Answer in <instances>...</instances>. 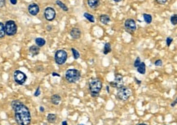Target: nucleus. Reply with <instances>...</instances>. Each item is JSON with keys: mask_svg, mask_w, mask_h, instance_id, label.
I'll return each mask as SVG.
<instances>
[{"mask_svg": "<svg viewBox=\"0 0 177 125\" xmlns=\"http://www.w3.org/2000/svg\"><path fill=\"white\" fill-rule=\"evenodd\" d=\"M14 111L15 120L18 125H30L31 123V114L30 109L24 103L20 102L17 106L12 108Z\"/></svg>", "mask_w": 177, "mask_h": 125, "instance_id": "f257e3e1", "label": "nucleus"}, {"mask_svg": "<svg viewBox=\"0 0 177 125\" xmlns=\"http://www.w3.org/2000/svg\"><path fill=\"white\" fill-rule=\"evenodd\" d=\"M102 87H103V83L100 78H93L89 82V90L92 97H96L99 95Z\"/></svg>", "mask_w": 177, "mask_h": 125, "instance_id": "f03ea898", "label": "nucleus"}, {"mask_svg": "<svg viewBox=\"0 0 177 125\" xmlns=\"http://www.w3.org/2000/svg\"><path fill=\"white\" fill-rule=\"evenodd\" d=\"M65 77L68 83H76L78 80L80 79V77H81V73L77 69L72 68V69H69V70H67V71H65Z\"/></svg>", "mask_w": 177, "mask_h": 125, "instance_id": "7ed1b4c3", "label": "nucleus"}, {"mask_svg": "<svg viewBox=\"0 0 177 125\" xmlns=\"http://www.w3.org/2000/svg\"><path fill=\"white\" fill-rule=\"evenodd\" d=\"M132 94V92L130 88L128 87H125L123 86L121 88L118 89V92H117V98L118 100L123 101H127L130 97Z\"/></svg>", "mask_w": 177, "mask_h": 125, "instance_id": "20e7f679", "label": "nucleus"}, {"mask_svg": "<svg viewBox=\"0 0 177 125\" xmlns=\"http://www.w3.org/2000/svg\"><path fill=\"white\" fill-rule=\"evenodd\" d=\"M4 28L7 36H14L17 33V25L14 20H7L4 24Z\"/></svg>", "mask_w": 177, "mask_h": 125, "instance_id": "39448f33", "label": "nucleus"}, {"mask_svg": "<svg viewBox=\"0 0 177 125\" xmlns=\"http://www.w3.org/2000/svg\"><path fill=\"white\" fill-rule=\"evenodd\" d=\"M68 59V54L65 50H58L55 54V61L58 65H63Z\"/></svg>", "mask_w": 177, "mask_h": 125, "instance_id": "423d86ee", "label": "nucleus"}, {"mask_svg": "<svg viewBox=\"0 0 177 125\" xmlns=\"http://www.w3.org/2000/svg\"><path fill=\"white\" fill-rule=\"evenodd\" d=\"M13 79H14V81L17 84L22 85L25 83V81L27 80V76L25 75V73H24L23 71L17 70L13 73Z\"/></svg>", "mask_w": 177, "mask_h": 125, "instance_id": "0eeeda50", "label": "nucleus"}, {"mask_svg": "<svg viewBox=\"0 0 177 125\" xmlns=\"http://www.w3.org/2000/svg\"><path fill=\"white\" fill-rule=\"evenodd\" d=\"M124 28H125L126 32L132 34L133 33L136 32V29H137L136 20H134L133 19H127V20H126L125 22H124Z\"/></svg>", "mask_w": 177, "mask_h": 125, "instance_id": "6e6552de", "label": "nucleus"}, {"mask_svg": "<svg viewBox=\"0 0 177 125\" xmlns=\"http://www.w3.org/2000/svg\"><path fill=\"white\" fill-rule=\"evenodd\" d=\"M123 77L122 74H119L117 73L115 74V77H114V80L110 82V85L115 88V89H119L121 87L123 86Z\"/></svg>", "mask_w": 177, "mask_h": 125, "instance_id": "1a4fd4ad", "label": "nucleus"}, {"mask_svg": "<svg viewBox=\"0 0 177 125\" xmlns=\"http://www.w3.org/2000/svg\"><path fill=\"white\" fill-rule=\"evenodd\" d=\"M56 13L53 7H48L44 10V17L48 21H52L56 18Z\"/></svg>", "mask_w": 177, "mask_h": 125, "instance_id": "9d476101", "label": "nucleus"}, {"mask_svg": "<svg viewBox=\"0 0 177 125\" xmlns=\"http://www.w3.org/2000/svg\"><path fill=\"white\" fill-rule=\"evenodd\" d=\"M39 6L37 3H31L28 7V12L31 16H37L39 12Z\"/></svg>", "mask_w": 177, "mask_h": 125, "instance_id": "9b49d317", "label": "nucleus"}, {"mask_svg": "<svg viewBox=\"0 0 177 125\" xmlns=\"http://www.w3.org/2000/svg\"><path fill=\"white\" fill-rule=\"evenodd\" d=\"M70 36L72 37L73 39L77 40V39H79V38L81 37L82 32H81L80 29H78V28H73V29L70 30Z\"/></svg>", "mask_w": 177, "mask_h": 125, "instance_id": "f8f14e48", "label": "nucleus"}, {"mask_svg": "<svg viewBox=\"0 0 177 125\" xmlns=\"http://www.w3.org/2000/svg\"><path fill=\"white\" fill-rule=\"evenodd\" d=\"M60 101H61V97L59 94H53L51 97V102L55 106H58Z\"/></svg>", "mask_w": 177, "mask_h": 125, "instance_id": "ddd939ff", "label": "nucleus"}, {"mask_svg": "<svg viewBox=\"0 0 177 125\" xmlns=\"http://www.w3.org/2000/svg\"><path fill=\"white\" fill-rule=\"evenodd\" d=\"M88 4L91 8L95 9L100 6V0H88Z\"/></svg>", "mask_w": 177, "mask_h": 125, "instance_id": "4468645a", "label": "nucleus"}, {"mask_svg": "<svg viewBox=\"0 0 177 125\" xmlns=\"http://www.w3.org/2000/svg\"><path fill=\"white\" fill-rule=\"evenodd\" d=\"M100 21L101 22V24L106 25V24H108L110 22V18H109V16L108 15L103 14V15H100Z\"/></svg>", "mask_w": 177, "mask_h": 125, "instance_id": "2eb2a0df", "label": "nucleus"}, {"mask_svg": "<svg viewBox=\"0 0 177 125\" xmlns=\"http://www.w3.org/2000/svg\"><path fill=\"white\" fill-rule=\"evenodd\" d=\"M30 53L33 55V56H36L38 55L39 52H40V48L38 46H31L30 47Z\"/></svg>", "mask_w": 177, "mask_h": 125, "instance_id": "dca6fc26", "label": "nucleus"}, {"mask_svg": "<svg viewBox=\"0 0 177 125\" xmlns=\"http://www.w3.org/2000/svg\"><path fill=\"white\" fill-rule=\"evenodd\" d=\"M35 43H36V46H38V47L40 48L45 46V44H46V41H45V39H44V38H42V37H37V38L35 39Z\"/></svg>", "mask_w": 177, "mask_h": 125, "instance_id": "f3484780", "label": "nucleus"}, {"mask_svg": "<svg viewBox=\"0 0 177 125\" xmlns=\"http://www.w3.org/2000/svg\"><path fill=\"white\" fill-rule=\"evenodd\" d=\"M137 71L141 74H145V71H146V66H145V63L144 62H141L140 63V65L138 66L137 67Z\"/></svg>", "mask_w": 177, "mask_h": 125, "instance_id": "a211bd4d", "label": "nucleus"}, {"mask_svg": "<svg viewBox=\"0 0 177 125\" xmlns=\"http://www.w3.org/2000/svg\"><path fill=\"white\" fill-rule=\"evenodd\" d=\"M112 47H111V44L109 42H106L104 46V50H103V53L104 54H108L111 52Z\"/></svg>", "mask_w": 177, "mask_h": 125, "instance_id": "6ab92c4d", "label": "nucleus"}, {"mask_svg": "<svg viewBox=\"0 0 177 125\" xmlns=\"http://www.w3.org/2000/svg\"><path fill=\"white\" fill-rule=\"evenodd\" d=\"M143 17H144L145 22L147 24H149L152 23V21H153V17H152V16H151L150 14L145 13V14H143Z\"/></svg>", "mask_w": 177, "mask_h": 125, "instance_id": "aec40b11", "label": "nucleus"}, {"mask_svg": "<svg viewBox=\"0 0 177 125\" xmlns=\"http://www.w3.org/2000/svg\"><path fill=\"white\" fill-rule=\"evenodd\" d=\"M47 121L49 122V123H52V124H53L55 123L56 121V119H57V116H56V114H48L47 115Z\"/></svg>", "mask_w": 177, "mask_h": 125, "instance_id": "412c9836", "label": "nucleus"}, {"mask_svg": "<svg viewBox=\"0 0 177 125\" xmlns=\"http://www.w3.org/2000/svg\"><path fill=\"white\" fill-rule=\"evenodd\" d=\"M56 4L58 7H60L64 12H68V11H69L68 7L66 6L63 2H61V1H60V0H56Z\"/></svg>", "mask_w": 177, "mask_h": 125, "instance_id": "4be33fe9", "label": "nucleus"}, {"mask_svg": "<svg viewBox=\"0 0 177 125\" xmlns=\"http://www.w3.org/2000/svg\"><path fill=\"white\" fill-rule=\"evenodd\" d=\"M83 16H84V17L88 20L89 22H91V23H94L95 22V17L93 15L90 14L88 12H85V13L83 14Z\"/></svg>", "mask_w": 177, "mask_h": 125, "instance_id": "5701e85b", "label": "nucleus"}, {"mask_svg": "<svg viewBox=\"0 0 177 125\" xmlns=\"http://www.w3.org/2000/svg\"><path fill=\"white\" fill-rule=\"evenodd\" d=\"M5 35H6V33H5L4 24L0 22V38H3Z\"/></svg>", "mask_w": 177, "mask_h": 125, "instance_id": "b1692460", "label": "nucleus"}, {"mask_svg": "<svg viewBox=\"0 0 177 125\" xmlns=\"http://www.w3.org/2000/svg\"><path fill=\"white\" fill-rule=\"evenodd\" d=\"M71 51H72V54H73V56H74V60H78L80 58V54H79V52L75 48H71Z\"/></svg>", "mask_w": 177, "mask_h": 125, "instance_id": "393cba45", "label": "nucleus"}, {"mask_svg": "<svg viewBox=\"0 0 177 125\" xmlns=\"http://www.w3.org/2000/svg\"><path fill=\"white\" fill-rule=\"evenodd\" d=\"M171 23L172 25L176 26L177 24V15L176 14H174L172 15L171 17Z\"/></svg>", "mask_w": 177, "mask_h": 125, "instance_id": "a878e982", "label": "nucleus"}, {"mask_svg": "<svg viewBox=\"0 0 177 125\" xmlns=\"http://www.w3.org/2000/svg\"><path fill=\"white\" fill-rule=\"evenodd\" d=\"M173 42V38L171 37H166V46H170L171 44Z\"/></svg>", "mask_w": 177, "mask_h": 125, "instance_id": "bb28decb", "label": "nucleus"}, {"mask_svg": "<svg viewBox=\"0 0 177 125\" xmlns=\"http://www.w3.org/2000/svg\"><path fill=\"white\" fill-rule=\"evenodd\" d=\"M141 63V59L139 58V57H137L135 60V62H134V67H137L138 66L140 65V63Z\"/></svg>", "mask_w": 177, "mask_h": 125, "instance_id": "cd10ccee", "label": "nucleus"}, {"mask_svg": "<svg viewBox=\"0 0 177 125\" xmlns=\"http://www.w3.org/2000/svg\"><path fill=\"white\" fill-rule=\"evenodd\" d=\"M154 65L156 67H162V61L161 60H157L154 62Z\"/></svg>", "mask_w": 177, "mask_h": 125, "instance_id": "c85d7f7f", "label": "nucleus"}, {"mask_svg": "<svg viewBox=\"0 0 177 125\" xmlns=\"http://www.w3.org/2000/svg\"><path fill=\"white\" fill-rule=\"evenodd\" d=\"M40 94H41V90H40V87L38 86L37 89H36L35 93H34V96L35 97H38V96L40 95Z\"/></svg>", "mask_w": 177, "mask_h": 125, "instance_id": "c756f323", "label": "nucleus"}, {"mask_svg": "<svg viewBox=\"0 0 177 125\" xmlns=\"http://www.w3.org/2000/svg\"><path fill=\"white\" fill-rule=\"evenodd\" d=\"M156 1H157L158 3H159L161 5H163V4L166 3V2H167L168 0H156Z\"/></svg>", "mask_w": 177, "mask_h": 125, "instance_id": "7c9ffc66", "label": "nucleus"}, {"mask_svg": "<svg viewBox=\"0 0 177 125\" xmlns=\"http://www.w3.org/2000/svg\"><path fill=\"white\" fill-rule=\"evenodd\" d=\"M6 4V0H0V7H3Z\"/></svg>", "mask_w": 177, "mask_h": 125, "instance_id": "2f4dec72", "label": "nucleus"}, {"mask_svg": "<svg viewBox=\"0 0 177 125\" xmlns=\"http://www.w3.org/2000/svg\"><path fill=\"white\" fill-rule=\"evenodd\" d=\"M10 3H12V5H16L17 3V0H10Z\"/></svg>", "mask_w": 177, "mask_h": 125, "instance_id": "473e14b6", "label": "nucleus"}, {"mask_svg": "<svg viewBox=\"0 0 177 125\" xmlns=\"http://www.w3.org/2000/svg\"><path fill=\"white\" fill-rule=\"evenodd\" d=\"M52 75L53 77H60V74H58V73H56V72H52Z\"/></svg>", "mask_w": 177, "mask_h": 125, "instance_id": "72a5a7b5", "label": "nucleus"}, {"mask_svg": "<svg viewBox=\"0 0 177 125\" xmlns=\"http://www.w3.org/2000/svg\"><path fill=\"white\" fill-rule=\"evenodd\" d=\"M176 102H177L176 100H175V101H174V102H173V103H171V107H175V106H176Z\"/></svg>", "mask_w": 177, "mask_h": 125, "instance_id": "f704fd0d", "label": "nucleus"}, {"mask_svg": "<svg viewBox=\"0 0 177 125\" xmlns=\"http://www.w3.org/2000/svg\"><path fill=\"white\" fill-rule=\"evenodd\" d=\"M39 111H40L41 112H44V111H45V110H44V107H39Z\"/></svg>", "mask_w": 177, "mask_h": 125, "instance_id": "c9c22d12", "label": "nucleus"}, {"mask_svg": "<svg viewBox=\"0 0 177 125\" xmlns=\"http://www.w3.org/2000/svg\"><path fill=\"white\" fill-rule=\"evenodd\" d=\"M135 80H136V83L138 84H141V80H137L136 77H135Z\"/></svg>", "mask_w": 177, "mask_h": 125, "instance_id": "e433bc0d", "label": "nucleus"}, {"mask_svg": "<svg viewBox=\"0 0 177 125\" xmlns=\"http://www.w3.org/2000/svg\"><path fill=\"white\" fill-rule=\"evenodd\" d=\"M61 124H62V125H68V124H67V121H65H65H63Z\"/></svg>", "mask_w": 177, "mask_h": 125, "instance_id": "4c0bfd02", "label": "nucleus"}, {"mask_svg": "<svg viewBox=\"0 0 177 125\" xmlns=\"http://www.w3.org/2000/svg\"><path fill=\"white\" fill-rule=\"evenodd\" d=\"M47 31H51V29H52V26H47Z\"/></svg>", "mask_w": 177, "mask_h": 125, "instance_id": "58836bf2", "label": "nucleus"}, {"mask_svg": "<svg viewBox=\"0 0 177 125\" xmlns=\"http://www.w3.org/2000/svg\"><path fill=\"white\" fill-rule=\"evenodd\" d=\"M106 91H107V92H108V93H109V87H108V86H107V87H106Z\"/></svg>", "mask_w": 177, "mask_h": 125, "instance_id": "ea45409f", "label": "nucleus"}, {"mask_svg": "<svg viewBox=\"0 0 177 125\" xmlns=\"http://www.w3.org/2000/svg\"><path fill=\"white\" fill-rule=\"evenodd\" d=\"M113 1H114L115 3H119V2H121L122 0H113Z\"/></svg>", "mask_w": 177, "mask_h": 125, "instance_id": "a19ab883", "label": "nucleus"}, {"mask_svg": "<svg viewBox=\"0 0 177 125\" xmlns=\"http://www.w3.org/2000/svg\"><path fill=\"white\" fill-rule=\"evenodd\" d=\"M138 125H147V124H140Z\"/></svg>", "mask_w": 177, "mask_h": 125, "instance_id": "79ce46f5", "label": "nucleus"}, {"mask_svg": "<svg viewBox=\"0 0 177 125\" xmlns=\"http://www.w3.org/2000/svg\"><path fill=\"white\" fill-rule=\"evenodd\" d=\"M78 125H85V124H78Z\"/></svg>", "mask_w": 177, "mask_h": 125, "instance_id": "37998d69", "label": "nucleus"}, {"mask_svg": "<svg viewBox=\"0 0 177 125\" xmlns=\"http://www.w3.org/2000/svg\"><path fill=\"white\" fill-rule=\"evenodd\" d=\"M165 125H169V124H165Z\"/></svg>", "mask_w": 177, "mask_h": 125, "instance_id": "c03bdc74", "label": "nucleus"}]
</instances>
